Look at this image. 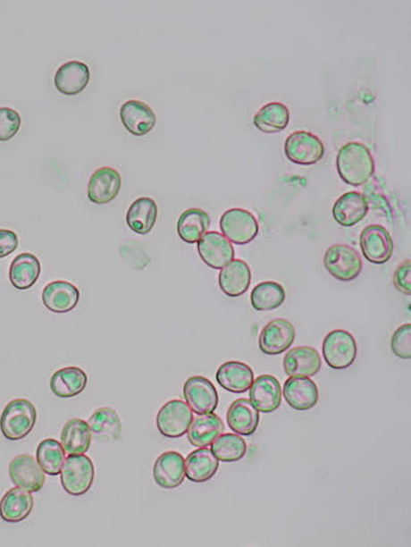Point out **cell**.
Instances as JSON below:
<instances>
[{"mask_svg":"<svg viewBox=\"0 0 411 547\" xmlns=\"http://www.w3.org/2000/svg\"><path fill=\"white\" fill-rule=\"evenodd\" d=\"M337 169L346 184L362 186L373 176L375 164L372 152L365 144L349 142L339 151Z\"/></svg>","mask_w":411,"mask_h":547,"instance_id":"1","label":"cell"},{"mask_svg":"<svg viewBox=\"0 0 411 547\" xmlns=\"http://www.w3.org/2000/svg\"><path fill=\"white\" fill-rule=\"evenodd\" d=\"M37 419V408L31 401L13 400L6 405L0 417V431L6 440H23L36 426Z\"/></svg>","mask_w":411,"mask_h":547,"instance_id":"2","label":"cell"},{"mask_svg":"<svg viewBox=\"0 0 411 547\" xmlns=\"http://www.w3.org/2000/svg\"><path fill=\"white\" fill-rule=\"evenodd\" d=\"M60 475L62 486L68 494L82 496L88 493L94 483V464L84 454L68 455Z\"/></svg>","mask_w":411,"mask_h":547,"instance_id":"3","label":"cell"},{"mask_svg":"<svg viewBox=\"0 0 411 547\" xmlns=\"http://www.w3.org/2000/svg\"><path fill=\"white\" fill-rule=\"evenodd\" d=\"M322 352L328 366L333 370H345L357 358V342L348 331L333 330L324 338Z\"/></svg>","mask_w":411,"mask_h":547,"instance_id":"4","label":"cell"},{"mask_svg":"<svg viewBox=\"0 0 411 547\" xmlns=\"http://www.w3.org/2000/svg\"><path fill=\"white\" fill-rule=\"evenodd\" d=\"M323 265L327 273L340 282L357 279L363 269L359 253L347 245L329 248L324 255Z\"/></svg>","mask_w":411,"mask_h":547,"instance_id":"5","label":"cell"},{"mask_svg":"<svg viewBox=\"0 0 411 547\" xmlns=\"http://www.w3.org/2000/svg\"><path fill=\"white\" fill-rule=\"evenodd\" d=\"M221 230L223 237L236 245L249 244L258 235L257 220L249 211L234 207L226 211L222 218Z\"/></svg>","mask_w":411,"mask_h":547,"instance_id":"6","label":"cell"},{"mask_svg":"<svg viewBox=\"0 0 411 547\" xmlns=\"http://www.w3.org/2000/svg\"><path fill=\"white\" fill-rule=\"evenodd\" d=\"M284 151L286 157L293 164L312 165L323 158L325 147L316 135L298 130L287 138Z\"/></svg>","mask_w":411,"mask_h":547,"instance_id":"7","label":"cell"},{"mask_svg":"<svg viewBox=\"0 0 411 547\" xmlns=\"http://www.w3.org/2000/svg\"><path fill=\"white\" fill-rule=\"evenodd\" d=\"M194 420L193 411L187 403L180 400H173L164 404L156 417V425L159 432L166 438H181L189 432Z\"/></svg>","mask_w":411,"mask_h":547,"instance_id":"8","label":"cell"},{"mask_svg":"<svg viewBox=\"0 0 411 547\" xmlns=\"http://www.w3.org/2000/svg\"><path fill=\"white\" fill-rule=\"evenodd\" d=\"M363 256L376 265H385L394 254V240L387 228L378 224L368 225L360 235Z\"/></svg>","mask_w":411,"mask_h":547,"instance_id":"9","label":"cell"},{"mask_svg":"<svg viewBox=\"0 0 411 547\" xmlns=\"http://www.w3.org/2000/svg\"><path fill=\"white\" fill-rule=\"evenodd\" d=\"M183 396L187 404L197 415L214 413L218 406V392L206 377L194 376L185 381Z\"/></svg>","mask_w":411,"mask_h":547,"instance_id":"10","label":"cell"},{"mask_svg":"<svg viewBox=\"0 0 411 547\" xmlns=\"http://www.w3.org/2000/svg\"><path fill=\"white\" fill-rule=\"evenodd\" d=\"M296 341V328L285 318H277L264 325L259 336V349L267 356L285 352Z\"/></svg>","mask_w":411,"mask_h":547,"instance_id":"11","label":"cell"},{"mask_svg":"<svg viewBox=\"0 0 411 547\" xmlns=\"http://www.w3.org/2000/svg\"><path fill=\"white\" fill-rule=\"evenodd\" d=\"M197 252L206 265L214 269H222L235 258L234 247L217 231L203 235L197 241Z\"/></svg>","mask_w":411,"mask_h":547,"instance_id":"12","label":"cell"},{"mask_svg":"<svg viewBox=\"0 0 411 547\" xmlns=\"http://www.w3.org/2000/svg\"><path fill=\"white\" fill-rule=\"evenodd\" d=\"M11 480L16 487L37 493L44 487L46 475L30 455H19L10 464Z\"/></svg>","mask_w":411,"mask_h":547,"instance_id":"13","label":"cell"},{"mask_svg":"<svg viewBox=\"0 0 411 547\" xmlns=\"http://www.w3.org/2000/svg\"><path fill=\"white\" fill-rule=\"evenodd\" d=\"M123 127L135 137L146 136L156 124V115L147 104L138 100H129L120 110Z\"/></svg>","mask_w":411,"mask_h":547,"instance_id":"14","label":"cell"},{"mask_svg":"<svg viewBox=\"0 0 411 547\" xmlns=\"http://www.w3.org/2000/svg\"><path fill=\"white\" fill-rule=\"evenodd\" d=\"M121 187L120 173L111 167H102L93 173L88 181V198L93 204L106 205L119 196Z\"/></svg>","mask_w":411,"mask_h":547,"instance_id":"15","label":"cell"},{"mask_svg":"<svg viewBox=\"0 0 411 547\" xmlns=\"http://www.w3.org/2000/svg\"><path fill=\"white\" fill-rule=\"evenodd\" d=\"M249 398L257 411L269 414L278 410L282 403V390L277 378L262 375L253 381Z\"/></svg>","mask_w":411,"mask_h":547,"instance_id":"16","label":"cell"},{"mask_svg":"<svg viewBox=\"0 0 411 547\" xmlns=\"http://www.w3.org/2000/svg\"><path fill=\"white\" fill-rule=\"evenodd\" d=\"M80 293L77 287L66 281L47 283L43 290V303L55 314L71 313L80 302Z\"/></svg>","mask_w":411,"mask_h":547,"instance_id":"17","label":"cell"},{"mask_svg":"<svg viewBox=\"0 0 411 547\" xmlns=\"http://www.w3.org/2000/svg\"><path fill=\"white\" fill-rule=\"evenodd\" d=\"M283 368L287 376L313 377L322 368L319 352L308 346H299L286 353Z\"/></svg>","mask_w":411,"mask_h":547,"instance_id":"18","label":"cell"},{"mask_svg":"<svg viewBox=\"0 0 411 547\" xmlns=\"http://www.w3.org/2000/svg\"><path fill=\"white\" fill-rule=\"evenodd\" d=\"M369 211L367 198L359 192L351 191L342 195L332 207V215L339 225L353 227L366 217Z\"/></svg>","mask_w":411,"mask_h":547,"instance_id":"19","label":"cell"},{"mask_svg":"<svg viewBox=\"0 0 411 547\" xmlns=\"http://www.w3.org/2000/svg\"><path fill=\"white\" fill-rule=\"evenodd\" d=\"M287 404L294 410L307 411L317 405L319 391L316 383L307 377H290L283 389Z\"/></svg>","mask_w":411,"mask_h":547,"instance_id":"20","label":"cell"},{"mask_svg":"<svg viewBox=\"0 0 411 547\" xmlns=\"http://www.w3.org/2000/svg\"><path fill=\"white\" fill-rule=\"evenodd\" d=\"M90 69L80 61H70L55 74V87L65 96L79 95L90 82Z\"/></svg>","mask_w":411,"mask_h":547,"instance_id":"21","label":"cell"},{"mask_svg":"<svg viewBox=\"0 0 411 547\" xmlns=\"http://www.w3.org/2000/svg\"><path fill=\"white\" fill-rule=\"evenodd\" d=\"M185 477V460L180 453L169 451L162 454L154 466V479L163 489L180 486Z\"/></svg>","mask_w":411,"mask_h":547,"instance_id":"22","label":"cell"},{"mask_svg":"<svg viewBox=\"0 0 411 547\" xmlns=\"http://www.w3.org/2000/svg\"><path fill=\"white\" fill-rule=\"evenodd\" d=\"M219 288L226 296L236 298L244 295L251 285V269L243 260H232L221 270Z\"/></svg>","mask_w":411,"mask_h":547,"instance_id":"23","label":"cell"},{"mask_svg":"<svg viewBox=\"0 0 411 547\" xmlns=\"http://www.w3.org/2000/svg\"><path fill=\"white\" fill-rule=\"evenodd\" d=\"M216 381L226 391L244 393L255 381V373L248 365L241 362H226L219 366Z\"/></svg>","mask_w":411,"mask_h":547,"instance_id":"24","label":"cell"},{"mask_svg":"<svg viewBox=\"0 0 411 547\" xmlns=\"http://www.w3.org/2000/svg\"><path fill=\"white\" fill-rule=\"evenodd\" d=\"M88 376L78 366H67L55 372L51 378V391L60 399H71L86 390Z\"/></svg>","mask_w":411,"mask_h":547,"instance_id":"25","label":"cell"},{"mask_svg":"<svg viewBox=\"0 0 411 547\" xmlns=\"http://www.w3.org/2000/svg\"><path fill=\"white\" fill-rule=\"evenodd\" d=\"M33 497L30 492L13 488L6 492L0 501V518L6 523H20L29 518L33 509Z\"/></svg>","mask_w":411,"mask_h":547,"instance_id":"26","label":"cell"},{"mask_svg":"<svg viewBox=\"0 0 411 547\" xmlns=\"http://www.w3.org/2000/svg\"><path fill=\"white\" fill-rule=\"evenodd\" d=\"M226 421L232 432L248 436L256 432L259 425V413L249 400L239 399L229 408Z\"/></svg>","mask_w":411,"mask_h":547,"instance_id":"27","label":"cell"},{"mask_svg":"<svg viewBox=\"0 0 411 547\" xmlns=\"http://www.w3.org/2000/svg\"><path fill=\"white\" fill-rule=\"evenodd\" d=\"M223 431V422L216 414L198 415L189 428V441L195 447H208Z\"/></svg>","mask_w":411,"mask_h":547,"instance_id":"28","label":"cell"},{"mask_svg":"<svg viewBox=\"0 0 411 547\" xmlns=\"http://www.w3.org/2000/svg\"><path fill=\"white\" fill-rule=\"evenodd\" d=\"M219 468L216 456L208 448L191 452L185 461V475L190 482L204 483L214 477Z\"/></svg>","mask_w":411,"mask_h":547,"instance_id":"29","label":"cell"},{"mask_svg":"<svg viewBox=\"0 0 411 547\" xmlns=\"http://www.w3.org/2000/svg\"><path fill=\"white\" fill-rule=\"evenodd\" d=\"M41 272L40 262L37 256L30 253H22L13 260L10 267V281L18 290H29L39 279Z\"/></svg>","mask_w":411,"mask_h":547,"instance_id":"30","label":"cell"},{"mask_svg":"<svg viewBox=\"0 0 411 547\" xmlns=\"http://www.w3.org/2000/svg\"><path fill=\"white\" fill-rule=\"evenodd\" d=\"M92 433L88 422L71 419L67 422L61 433V445L68 455H80L91 447Z\"/></svg>","mask_w":411,"mask_h":547,"instance_id":"31","label":"cell"},{"mask_svg":"<svg viewBox=\"0 0 411 547\" xmlns=\"http://www.w3.org/2000/svg\"><path fill=\"white\" fill-rule=\"evenodd\" d=\"M156 203L150 198H140L129 207L127 224L137 234L146 235L154 230L157 219Z\"/></svg>","mask_w":411,"mask_h":547,"instance_id":"32","label":"cell"},{"mask_svg":"<svg viewBox=\"0 0 411 547\" xmlns=\"http://www.w3.org/2000/svg\"><path fill=\"white\" fill-rule=\"evenodd\" d=\"M88 425L93 438L99 442H115L122 438V421L113 408H98L88 419Z\"/></svg>","mask_w":411,"mask_h":547,"instance_id":"33","label":"cell"},{"mask_svg":"<svg viewBox=\"0 0 411 547\" xmlns=\"http://www.w3.org/2000/svg\"><path fill=\"white\" fill-rule=\"evenodd\" d=\"M211 225V218L201 209H189L181 214L177 223V232L187 244H196L207 233Z\"/></svg>","mask_w":411,"mask_h":547,"instance_id":"34","label":"cell"},{"mask_svg":"<svg viewBox=\"0 0 411 547\" xmlns=\"http://www.w3.org/2000/svg\"><path fill=\"white\" fill-rule=\"evenodd\" d=\"M290 122L289 109L280 102L266 104L258 110L253 119V123L259 130L266 134H275L282 131Z\"/></svg>","mask_w":411,"mask_h":547,"instance_id":"35","label":"cell"},{"mask_svg":"<svg viewBox=\"0 0 411 547\" xmlns=\"http://www.w3.org/2000/svg\"><path fill=\"white\" fill-rule=\"evenodd\" d=\"M285 299V289L279 282L272 281L258 283L250 296L251 306L257 311L277 309Z\"/></svg>","mask_w":411,"mask_h":547,"instance_id":"36","label":"cell"},{"mask_svg":"<svg viewBox=\"0 0 411 547\" xmlns=\"http://www.w3.org/2000/svg\"><path fill=\"white\" fill-rule=\"evenodd\" d=\"M37 459L45 474L58 475L65 461V451L58 441L46 439L38 445Z\"/></svg>","mask_w":411,"mask_h":547,"instance_id":"37","label":"cell"},{"mask_svg":"<svg viewBox=\"0 0 411 547\" xmlns=\"http://www.w3.org/2000/svg\"><path fill=\"white\" fill-rule=\"evenodd\" d=\"M211 450L218 460L236 462L244 459L247 452V444L241 436L234 433H225L219 435L212 442Z\"/></svg>","mask_w":411,"mask_h":547,"instance_id":"38","label":"cell"},{"mask_svg":"<svg viewBox=\"0 0 411 547\" xmlns=\"http://www.w3.org/2000/svg\"><path fill=\"white\" fill-rule=\"evenodd\" d=\"M20 114L10 107H0V142H6L13 139L20 130Z\"/></svg>","mask_w":411,"mask_h":547,"instance_id":"39","label":"cell"},{"mask_svg":"<svg viewBox=\"0 0 411 547\" xmlns=\"http://www.w3.org/2000/svg\"><path fill=\"white\" fill-rule=\"evenodd\" d=\"M390 349L397 358L402 359L411 358V325L403 324L394 332L390 339Z\"/></svg>","mask_w":411,"mask_h":547,"instance_id":"40","label":"cell"},{"mask_svg":"<svg viewBox=\"0 0 411 547\" xmlns=\"http://www.w3.org/2000/svg\"><path fill=\"white\" fill-rule=\"evenodd\" d=\"M394 286L401 294H411V262L407 260L396 269L393 276Z\"/></svg>","mask_w":411,"mask_h":547,"instance_id":"41","label":"cell"},{"mask_svg":"<svg viewBox=\"0 0 411 547\" xmlns=\"http://www.w3.org/2000/svg\"><path fill=\"white\" fill-rule=\"evenodd\" d=\"M19 240L17 234L9 230H0V259L5 258L17 250Z\"/></svg>","mask_w":411,"mask_h":547,"instance_id":"42","label":"cell"}]
</instances>
